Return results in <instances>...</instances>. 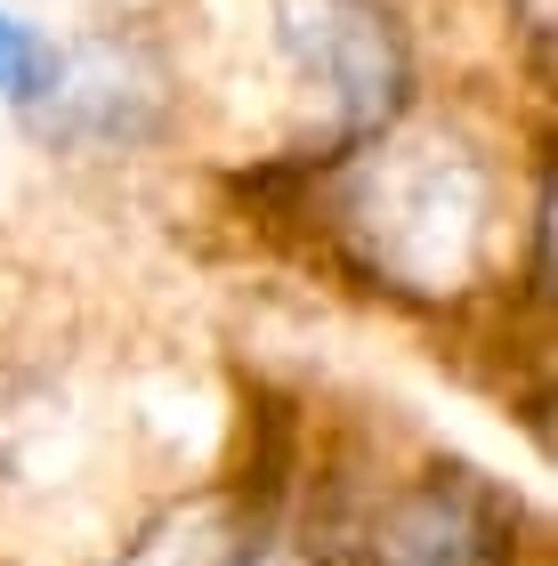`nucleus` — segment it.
<instances>
[{
	"label": "nucleus",
	"mask_w": 558,
	"mask_h": 566,
	"mask_svg": "<svg viewBox=\"0 0 558 566\" xmlns=\"http://www.w3.org/2000/svg\"><path fill=\"white\" fill-rule=\"evenodd\" d=\"M243 510L235 494H202V502H170L162 518H146L130 543H114L97 566H227L243 543Z\"/></svg>",
	"instance_id": "3"
},
{
	"label": "nucleus",
	"mask_w": 558,
	"mask_h": 566,
	"mask_svg": "<svg viewBox=\"0 0 558 566\" xmlns=\"http://www.w3.org/2000/svg\"><path fill=\"white\" fill-rule=\"evenodd\" d=\"M333 227L357 251V268L380 275L389 292L445 300L470 292L502 251V178L470 138L453 130H389L333 154Z\"/></svg>",
	"instance_id": "1"
},
{
	"label": "nucleus",
	"mask_w": 558,
	"mask_h": 566,
	"mask_svg": "<svg viewBox=\"0 0 558 566\" xmlns=\"http://www.w3.org/2000/svg\"><path fill=\"white\" fill-rule=\"evenodd\" d=\"M41 73H49V41L0 9V97H17V106H24V97L41 90Z\"/></svg>",
	"instance_id": "4"
},
{
	"label": "nucleus",
	"mask_w": 558,
	"mask_h": 566,
	"mask_svg": "<svg viewBox=\"0 0 558 566\" xmlns=\"http://www.w3.org/2000/svg\"><path fill=\"white\" fill-rule=\"evenodd\" d=\"M324 566H518V510L477 470H421L372 494L333 543Z\"/></svg>",
	"instance_id": "2"
}]
</instances>
